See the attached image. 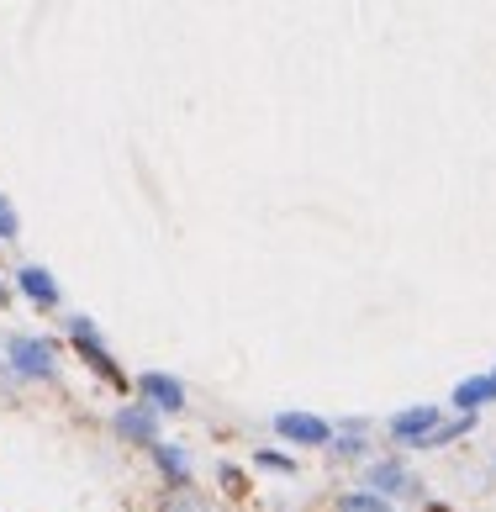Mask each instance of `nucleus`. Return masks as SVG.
I'll use <instances>...</instances> for the list:
<instances>
[{"label":"nucleus","mask_w":496,"mask_h":512,"mask_svg":"<svg viewBox=\"0 0 496 512\" xmlns=\"http://www.w3.org/2000/svg\"><path fill=\"white\" fill-rule=\"evenodd\" d=\"M275 433H280V439H291V444H307V449L333 444V428L322 423V417H312V412H280Z\"/></svg>","instance_id":"1"},{"label":"nucleus","mask_w":496,"mask_h":512,"mask_svg":"<svg viewBox=\"0 0 496 512\" xmlns=\"http://www.w3.org/2000/svg\"><path fill=\"white\" fill-rule=\"evenodd\" d=\"M11 370L27 375V381H43V375H53V349L43 344V338H16L11 344Z\"/></svg>","instance_id":"2"},{"label":"nucleus","mask_w":496,"mask_h":512,"mask_svg":"<svg viewBox=\"0 0 496 512\" xmlns=\"http://www.w3.org/2000/svg\"><path fill=\"white\" fill-rule=\"evenodd\" d=\"M433 428H438V412L433 407H407V412L391 417V439L396 444H412V449H423Z\"/></svg>","instance_id":"3"},{"label":"nucleus","mask_w":496,"mask_h":512,"mask_svg":"<svg viewBox=\"0 0 496 512\" xmlns=\"http://www.w3.org/2000/svg\"><path fill=\"white\" fill-rule=\"evenodd\" d=\"M138 391H143L159 412H180V407H185V386L169 381V375H154V370H148L143 381H138Z\"/></svg>","instance_id":"4"},{"label":"nucleus","mask_w":496,"mask_h":512,"mask_svg":"<svg viewBox=\"0 0 496 512\" xmlns=\"http://www.w3.org/2000/svg\"><path fill=\"white\" fill-rule=\"evenodd\" d=\"M117 428L127 433V439H138V444H159V417L148 412V407H122L117 412Z\"/></svg>","instance_id":"5"},{"label":"nucleus","mask_w":496,"mask_h":512,"mask_svg":"<svg viewBox=\"0 0 496 512\" xmlns=\"http://www.w3.org/2000/svg\"><path fill=\"white\" fill-rule=\"evenodd\" d=\"M486 402H496V381H491V375H475V381L454 386V407H460V412H481Z\"/></svg>","instance_id":"6"},{"label":"nucleus","mask_w":496,"mask_h":512,"mask_svg":"<svg viewBox=\"0 0 496 512\" xmlns=\"http://www.w3.org/2000/svg\"><path fill=\"white\" fill-rule=\"evenodd\" d=\"M370 491H380V497H396V491H407V470L396 460H380L370 470Z\"/></svg>","instance_id":"7"},{"label":"nucleus","mask_w":496,"mask_h":512,"mask_svg":"<svg viewBox=\"0 0 496 512\" xmlns=\"http://www.w3.org/2000/svg\"><path fill=\"white\" fill-rule=\"evenodd\" d=\"M22 291H27L32 301H43V307H53V301H59V286H53V275H48V270H37V264H27V270H22Z\"/></svg>","instance_id":"8"},{"label":"nucleus","mask_w":496,"mask_h":512,"mask_svg":"<svg viewBox=\"0 0 496 512\" xmlns=\"http://www.w3.org/2000/svg\"><path fill=\"white\" fill-rule=\"evenodd\" d=\"M338 512H391V502L380 491H349V497H338Z\"/></svg>","instance_id":"9"},{"label":"nucleus","mask_w":496,"mask_h":512,"mask_svg":"<svg viewBox=\"0 0 496 512\" xmlns=\"http://www.w3.org/2000/svg\"><path fill=\"white\" fill-rule=\"evenodd\" d=\"M154 460H159V470H164V476L185 481V454H180V449H164V444H154Z\"/></svg>","instance_id":"10"},{"label":"nucleus","mask_w":496,"mask_h":512,"mask_svg":"<svg viewBox=\"0 0 496 512\" xmlns=\"http://www.w3.org/2000/svg\"><path fill=\"white\" fill-rule=\"evenodd\" d=\"M0 238H16V212L6 206V196H0Z\"/></svg>","instance_id":"11"},{"label":"nucleus","mask_w":496,"mask_h":512,"mask_svg":"<svg viewBox=\"0 0 496 512\" xmlns=\"http://www.w3.org/2000/svg\"><path fill=\"white\" fill-rule=\"evenodd\" d=\"M259 465H270V470H296V465L285 460V454H275V449H264V454H259Z\"/></svg>","instance_id":"12"},{"label":"nucleus","mask_w":496,"mask_h":512,"mask_svg":"<svg viewBox=\"0 0 496 512\" xmlns=\"http://www.w3.org/2000/svg\"><path fill=\"white\" fill-rule=\"evenodd\" d=\"M491 381H496V375H491Z\"/></svg>","instance_id":"13"}]
</instances>
